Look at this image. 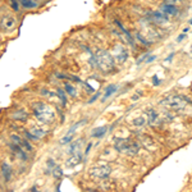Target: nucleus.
Instances as JSON below:
<instances>
[{
    "label": "nucleus",
    "mask_w": 192,
    "mask_h": 192,
    "mask_svg": "<svg viewBox=\"0 0 192 192\" xmlns=\"http://www.w3.org/2000/svg\"><path fill=\"white\" fill-rule=\"evenodd\" d=\"M85 124H87V119H81V120H78L77 123H74V124L69 128V131H68L67 133L68 135H74L76 133V131L79 128V127H82V126H85Z\"/></svg>",
    "instance_id": "412c9836"
},
{
    "label": "nucleus",
    "mask_w": 192,
    "mask_h": 192,
    "mask_svg": "<svg viewBox=\"0 0 192 192\" xmlns=\"http://www.w3.org/2000/svg\"><path fill=\"white\" fill-rule=\"evenodd\" d=\"M12 141H13V144L18 145V146H21L24 151H32L33 150L32 145H31L30 142L26 140V138H21L19 136H17V135H12Z\"/></svg>",
    "instance_id": "6e6552de"
},
{
    "label": "nucleus",
    "mask_w": 192,
    "mask_h": 192,
    "mask_svg": "<svg viewBox=\"0 0 192 192\" xmlns=\"http://www.w3.org/2000/svg\"><path fill=\"white\" fill-rule=\"evenodd\" d=\"M147 57H148V54H144V55H142V57L140 58V59H138L137 61H136V64H137V66H140V64L142 63V61H145V59H146Z\"/></svg>",
    "instance_id": "473e14b6"
},
{
    "label": "nucleus",
    "mask_w": 192,
    "mask_h": 192,
    "mask_svg": "<svg viewBox=\"0 0 192 192\" xmlns=\"http://www.w3.org/2000/svg\"><path fill=\"white\" fill-rule=\"evenodd\" d=\"M99 97H100V92H96V94H95L94 96H92L91 99H90V100L87 101V103H88V104H92V103H94V101H96V100H97Z\"/></svg>",
    "instance_id": "2f4dec72"
},
{
    "label": "nucleus",
    "mask_w": 192,
    "mask_h": 192,
    "mask_svg": "<svg viewBox=\"0 0 192 192\" xmlns=\"http://www.w3.org/2000/svg\"><path fill=\"white\" fill-rule=\"evenodd\" d=\"M162 12L166 15V17H174V15H178L179 9H178L177 5H172V4L164 3L162 5Z\"/></svg>",
    "instance_id": "9b49d317"
},
{
    "label": "nucleus",
    "mask_w": 192,
    "mask_h": 192,
    "mask_svg": "<svg viewBox=\"0 0 192 192\" xmlns=\"http://www.w3.org/2000/svg\"><path fill=\"white\" fill-rule=\"evenodd\" d=\"M64 91L67 92V94H69L72 97H76L77 96V90H76V87L74 86H72L70 83H68V82H66L64 83Z\"/></svg>",
    "instance_id": "b1692460"
},
{
    "label": "nucleus",
    "mask_w": 192,
    "mask_h": 192,
    "mask_svg": "<svg viewBox=\"0 0 192 192\" xmlns=\"http://www.w3.org/2000/svg\"><path fill=\"white\" fill-rule=\"evenodd\" d=\"M132 123H133V124H135L136 127H144L147 122H146V118H145V115H144V117H137V118H135Z\"/></svg>",
    "instance_id": "a878e982"
},
{
    "label": "nucleus",
    "mask_w": 192,
    "mask_h": 192,
    "mask_svg": "<svg viewBox=\"0 0 192 192\" xmlns=\"http://www.w3.org/2000/svg\"><path fill=\"white\" fill-rule=\"evenodd\" d=\"M159 83H160V81L157 79V77L155 76V77H154V85H159Z\"/></svg>",
    "instance_id": "e433bc0d"
},
{
    "label": "nucleus",
    "mask_w": 192,
    "mask_h": 192,
    "mask_svg": "<svg viewBox=\"0 0 192 192\" xmlns=\"http://www.w3.org/2000/svg\"><path fill=\"white\" fill-rule=\"evenodd\" d=\"M184 39H186V32H184V33H182V35L178 37V39H177V42H181V41H183Z\"/></svg>",
    "instance_id": "c9c22d12"
},
{
    "label": "nucleus",
    "mask_w": 192,
    "mask_h": 192,
    "mask_svg": "<svg viewBox=\"0 0 192 192\" xmlns=\"http://www.w3.org/2000/svg\"><path fill=\"white\" fill-rule=\"evenodd\" d=\"M114 23H115V24H117V26H118V27H119V30H120V31H122V32H123V33H124V35L127 36V41H128V42H129V44H131V45H133V44H135V40H133V37H132V35H131V33H129V32H128V31H127V30L124 28V27H123V26H122V23H120V22H119V21H114Z\"/></svg>",
    "instance_id": "aec40b11"
},
{
    "label": "nucleus",
    "mask_w": 192,
    "mask_h": 192,
    "mask_svg": "<svg viewBox=\"0 0 192 192\" xmlns=\"http://www.w3.org/2000/svg\"><path fill=\"white\" fill-rule=\"evenodd\" d=\"M13 118L15 120H21V122H26L27 118H28V113L23 109H18L17 111L13 113Z\"/></svg>",
    "instance_id": "a211bd4d"
},
{
    "label": "nucleus",
    "mask_w": 192,
    "mask_h": 192,
    "mask_svg": "<svg viewBox=\"0 0 192 192\" xmlns=\"http://www.w3.org/2000/svg\"><path fill=\"white\" fill-rule=\"evenodd\" d=\"M166 4H172V5H181L182 3H183V0H165Z\"/></svg>",
    "instance_id": "7c9ffc66"
},
{
    "label": "nucleus",
    "mask_w": 192,
    "mask_h": 192,
    "mask_svg": "<svg viewBox=\"0 0 192 192\" xmlns=\"http://www.w3.org/2000/svg\"><path fill=\"white\" fill-rule=\"evenodd\" d=\"M73 140H74V135H68L67 133V135L60 140V144L61 145H68L70 141H73Z\"/></svg>",
    "instance_id": "bb28decb"
},
{
    "label": "nucleus",
    "mask_w": 192,
    "mask_h": 192,
    "mask_svg": "<svg viewBox=\"0 0 192 192\" xmlns=\"http://www.w3.org/2000/svg\"><path fill=\"white\" fill-rule=\"evenodd\" d=\"M9 3H10V7L13 8V10L14 12H18L19 10V1H18V0H9Z\"/></svg>",
    "instance_id": "c85d7f7f"
},
{
    "label": "nucleus",
    "mask_w": 192,
    "mask_h": 192,
    "mask_svg": "<svg viewBox=\"0 0 192 192\" xmlns=\"http://www.w3.org/2000/svg\"><path fill=\"white\" fill-rule=\"evenodd\" d=\"M92 61L99 69H101L105 73H109L114 70L115 66V60L111 57V54L106 50H101V49H96L95 54L92 57Z\"/></svg>",
    "instance_id": "f03ea898"
},
{
    "label": "nucleus",
    "mask_w": 192,
    "mask_h": 192,
    "mask_svg": "<svg viewBox=\"0 0 192 192\" xmlns=\"http://www.w3.org/2000/svg\"><path fill=\"white\" fill-rule=\"evenodd\" d=\"M55 92H57V95H58V99H59V100L61 101V104H63L64 106H66V105H67V101H68L66 91H64L63 88L58 87V88H57V91H55Z\"/></svg>",
    "instance_id": "5701e85b"
},
{
    "label": "nucleus",
    "mask_w": 192,
    "mask_h": 192,
    "mask_svg": "<svg viewBox=\"0 0 192 192\" xmlns=\"http://www.w3.org/2000/svg\"><path fill=\"white\" fill-rule=\"evenodd\" d=\"M32 111H33V115L36 117V119L39 120L40 123L49 124V123H51V122L55 120L54 109L46 103H42V101H35V103L32 104Z\"/></svg>",
    "instance_id": "f257e3e1"
},
{
    "label": "nucleus",
    "mask_w": 192,
    "mask_h": 192,
    "mask_svg": "<svg viewBox=\"0 0 192 192\" xmlns=\"http://www.w3.org/2000/svg\"><path fill=\"white\" fill-rule=\"evenodd\" d=\"M111 169L109 165H105V164H99V165H95L90 169V175L91 178L97 179V181H105L110 177Z\"/></svg>",
    "instance_id": "39448f33"
},
{
    "label": "nucleus",
    "mask_w": 192,
    "mask_h": 192,
    "mask_svg": "<svg viewBox=\"0 0 192 192\" xmlns=\"http://www.w3.org/2000/svg\"><path fill=\"white\" fill-rule=\"evenodd\" d=\"M118 91V85H109L106 88H105V92L103 95V99H101V101L105 103V101L108 100V99L113 94H115V92Z\"/></svg>",
    "instance_id": "2eb2a0df"
},
{
    "label": "nucleus",
    "mask_w": 192,
    "mask_h": 192,
    "mask_svg": "<svg viewBox=\"0 0 192 192\" xmlns=\"http://www.w3.org/2000/svg\"><path fill=\"white\" fill-rule=\"evenodd\" d=\"M57 165L55 164V162L52 159H48V162H46V173H51V170H52V168Z\"/></svg>",
    "instance_id": "cd10ccee"
},
{
    "label": "nucleus",
    "mask_w": 192,
    "mask_h": 192,
    "mask_svg": "<svg viewBox=\"0 0 192 192\" xmlns=\"http://www.w3.org/2000/svg\"><path fill=\"white\" fill-rule=\"evenodd\" d=\"M115 150L119 153L127 154L129 156H135L140 151V145L136 141H132L131 138H117L114 142Z\"/></svg>",
    "instance_id": "7ed1b4c3"
},
{
    "label": "nucleus",
    "mask_w": 192,
    "mask_h": 192,
    "mask_svg": "<svg viewBox=\"0 0 192 192\" xmlns=\"http://www.w3.org/2000/svg\"><path fill=\"white\" fill-rule=\"evenodd\" d=\"M51 174L54 175V178L60 179L61 177H63V170H61V168L59 165H55L54 168H52V170H51Z\"/></svg>",
    "instance_id": "393cba45"
},
{
    "label": "nucleus",
    "mask_w": 192,
    "mask_h": 192,
    "mask_svg": "<svg viewBox=\"0 0 192 192\" xmlns=\"http://www.w3.org/2000/svg\"><path fill=\"white\" fill-rule=\"evenodd\" d=\"M148 59H145V63L148 64V63H151V61H154L156 59V55H151V57H147Z\"/></svg>",
    "instance_id": "72a5a7b5"
},
{
    "label": "nucleus",
    "mask_w": 192,
    "mask_h": 192,
    "mask_svg": "<svg viewBox=\"0 0 192 192\" xmlns=\"http://www.w3.org/2000/svg\"><path fill=\"white\" fill-rule=\"evenodd\" d=\"M69 147H68V150H67V153L69 154V155H72V154L74 153H77V151H79V148H81L82 146V138H78V140H76V141H70L69 142Z\"/></svg>",
    "instance_id": "4468645a"
},
{
    "label": "nucleus",
    "mask_w": 192,
    "mask_h": 192,
    "mask_svg": "<svg viewBox=\"0 0 192 192\" xmlns=\"http://www.w3.org/2000/svg\"><path fill=\"white\" fill-rule=\"evenodd\" d=\"M190 104L191 100L190 99H186L184 96L181 95H168L166 97H164L160 104L164 105L165 108H168L170 110H181L186 106V104Z\"/></svg>",
    "instance_id": "20e7f679"
},
{
    "label": "nucleus",
    "mask_w": 192,
    "mask_h": 192,
    "mask_svg": "<svg viewBox=\"0 0 192 192\" xmlns=\"http://www.w3.org/2000/svg\"><path fill=\"white\" fill-rule=\"evenodd\" d=\"M1 174L3 177H4L5 182H9L12 179V174H13V169H12V166L9 165L7 162H4L1 164Z\"/></svg>",
    "instance_id": "f8f14e48"
},
{
    "label": "nucleus",
    "mask_w": 192,
    "mask_h": 192,
    "mask_svg": "<svg viewBox=\"0 0 192 192\" xmlns=\"http://www.w3.org/2000/svg\"><path fill=\"white\" fill-rule=\"evenodd\" d=\"M15 27H17V21L10 15H7L0 21V28L4 31H13Z\"/></svg>",
    "instance_id": "0eeeda50"
},
{
    "label": "nucleus",
    "mask_w": 192,
    "mask_h": 192,
    "mask_svg": "<svg viewBox=\"0 0 192 192\" xmlns=\"http://www.w3.org/2000/svg\"><path fill=\"white\" fill-rule=\"evenodd\" d=\"M19 5L24 9H33L37 7V3L33 0H19Z\"/></svg>",
    "instance_id": "4be33fe9"
},
{
    "label": "nucleus",
    "mask_w": 192,
    "mask_h": 192,
    "mask_svg": "<svg viewBox=\"0 0 192 192\" xmlns=\"http://www.w3.org/2000/svg\"><path fill=\"white\" fill-rule=\"evenodd\" d=\"M31 132H32L37 138H41V137H44V136L48 135V131L44 129L42 126H33L32 128H31Z\"/></svg>",
    "instance_id": "f3484780"
},
{
    "label": "nucleus",
    "mask_w": 192,
    "mask_h": 192,
    "mask_svg": "<svg viewBox=\"0 0 192 192\" xmlns=\"http://www.w3.org/2000/svg\"><path fill=\"white\" fill-rule=\"evenodd\" d=\"M153 19L154 22L159 23V24H164L168 22V17L163 13V12H154L153 13Z\"/></svg>",
    "instance_id": "dca6fc26"
},
{
    "label": "nucleus",
    "mask_w": 192,
    "mask_h": 192,
    "mask_svg": "<svg viewBox=\"0 0 192 192\" xmlns=\"http://www.w3.org/2000/svg\"><path fill=\"white\" fill-rule=\"evenodd\" d=\"M108 132V127H99V128H96L92 131L91 133V137L94 138H103L105 135H106Z\"/></svg>",
    "instance_id": "6ab92c4d"
},
{
    "label": "nucleus",
    "mask_w": 192,
    "mask_h": 192,
    "mask_svg": "<svg viewBox=\"0 0 192 192\" xmlns=\"http://www.w3.org/2000/svg\"><path fill=\"white\" fill-rule=\"evenodd\" d=\"M91 147H92V142H90V144L87 145V147H86V151H85V155H87V154L91 151Z\"/></svg>",
    "instance_id": "f704fd0d"
},
{
    "label": "nucleus",
    "mask_w": 192,
    "mask_h": 192,
    "mask_svg": "<svg viewBox=\"0 0 192 192\" xmlns=\"http://www.w3.org/2000/svg\"><path fill=\"white\" fill-rule=\"evenodd\" d=\"M128 55H129L128 50H127V48H124L123 45L117 44L113 48V54H111V57L114 58V60L118 61V63H124V61H127Z\"/></svg>",
    "instance_id": "423d86ee"
},
{
    "label": "nucleus",
    "mask_w": 192,
    "mask_h": 192,
    "mask_svg": "<svg viewBox=\"0 0 192 192\" xmlns=\"http://www.w3.org/2000/svg\"><path fill=\"white\" fill-rule=\"evenodd\" d=\"M82 154L79 153V151H77V153H74L70 155V157L66 162V166L67 168H76L77 165H79V164L82 163Z\"/></svg>",
    "instance_id": "1a4fd4ad"
},
{
    "label": "nucleus",
    "mask_w": 192,
    "mask_h": 192,
    "mask_svg": "<svg viewBox=\"0 0 192 192\" xmlns=\"http://www.w3.org/2000/svg\"><path fill=\"white\" fill-rule=\"evenodd\" d=\"M10 148H12V153H13L15 156H18L19 159H22V160H27L26 151H24L21 146H18V145H15V144H12L10 145Z\"/></svg>",
    "instance_id": "ddd939ff"
},
{
    "label": "nucleus",
    "mask_w": 192,
    "mask_h": 192,
    "mask_svg": "<svg viewBox=\"0 0 192 192\" xmlns=\"http://www.w3.org/2000/svg\"><path fill=\"white\" fill-rule=\"evenodd\" d=\"M145 118H146V122L151 126H155L159 120V114L156 113L155 109L153 108H148V109L145 110Z\"/></svg>",
    "instance_id": "9d476101"
},
{
    "label": "nucleus",
    "mask_w": 192,
    "mask_h": 192,
    "mask_svg": "<svg viewBox=\"0 0 192 192\" xmlns=\"http://www.w3.org/2000/svg\"><path fill=\"white\" fill-rule=\"evenodd\" d=\"M24 135H26V137L28 138V140H33V141H39L40 140V138H37L31 131H26V132H24Z\"/></svg>",
    "instance_id": "c756f323"
}]
</instances>
